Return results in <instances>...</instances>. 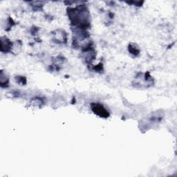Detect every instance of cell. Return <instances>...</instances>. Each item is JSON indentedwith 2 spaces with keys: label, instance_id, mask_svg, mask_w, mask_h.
I'll return each mask as SVG.
<instances>
[{
  "label": "cell",
  "instance_id": "1",
  "mask_svg": "<svg viewBox=\"0 0 177 177\" xmlns=\"http://www.w3.org/2000/svg\"><path fill=\"white\" fill-rule=\"evenodd\" d=\"M68 15L74 28L86 31L89 27V13L85 6L80 5L69 8Z\"/></svg>",
  "mask_w": 177,
  "mask_h": 177
},
{
  "label": "cell",
  "instance_id": "2",
  "mask_svg": "<svg viewBox=\"0 0 177 177\" xmlns=\"http://www.w3.org/2000/svg\"><path fill=\"white\" fill-rule=\"evenodd\" d=\"M91 109L95 115L102 118H108L109 116V112L107 111L103 105L99 103L91 104Z\"/></svg>",
  "mask_w": 177,
  "mask_h": 177
},
{
  "label": "cell",
  "instance_id": "3",
  "mask_svg": "<svg viewBox=\"0 0 177 177\" xmlns=\"http://www.w3.org/2000/svg\"><path fill=\"white\" fill-rule=\"evenodd\" d=\"M53 40L57 44H66L67 42V35L66 32L62 29L54 31L53 33Z\"/></svg>",
  "mask_w": 177,
  "mask_h": 177
},
{
  "label": "cell",
  "instance_id": "4",
  "mask_svg": "<svg viewBox=\"0 0 177 177\" xmlns=\"http://www.w3.org/2000/svg\"><path fill=\"white\" fill-rule=\"evenodd\" d=\"M13 43L6 37H1V51L2 53H8L12 50Z\"/></svg>",
  "mask_w": 177,
  "mask_h": 177
},
{
  "label": "cell",
  "instance_id": "5",
  "mask_svg": "<svg viewBox=\"0 0 177 177\" xmlns=\"http://www.w3.org/2000/svg\"><path fill=\"white\" fill-rule=\"evenodd\" d=\"M128 51L130 53L134 56H138L140 54V48H139L138 46L134 43H131L129 44Z\"/></svg>",
  "mask_w": 177,
  "mask_h": 177
},
{
  "label": "cell",
  "instance_id": "6",
  "mask_svg": "<svg viewBox=\"0 0 177 177\" xmlns=\"http://www.w3.org/2000/svg\"><path fill=\"white\" fill-rule=\"evenodd\" d=\"M8 82H9V80H8V76L6 75L4 72L2 71L1 75H0V84H1V86L2 87H6L8 85Z\"/></svg>",
  "mask_w": 177,
  "mask_h": 177
},
{
  "label": "cell",
  "instance_id": "7",
  "mask_svg": "<svg viewBox=\"0 0 177 177\" xmlns=\"http://www.w3.org/2000/svg\"><path fill=\"white\" fill-rule=\"evenodd\" d=\"M21 48H22V42L21 41H19V40H17V41L13 43L11 52L15 55L18 54L20 51H21Z\"/></svg>",
  "mask_w": 177,
  "mask_h": 177
},
{
  "label": "cell",
  "instance_id": "8",
  "mask_svg": "<svg viewBox=\"0 0 177 177\" xmlns=\"http://www.w3.org/2000/svg\"><path fill=\"white\" fill-rule=\"evenodd\" d=\"M16 81L18 84H20L22 85H24L27 84V78L23 76H17L16 77Z\"/></svg>",
  "mask_w": 177,
  "mask_h": 177
},
{
  "label": "cell",
  "instance_id": "9",
  "mask_svg": "<svg viewBox=\"0 0 177 177\" xmlns=\"http://www.w3.org/2000/svg\"><path fill=\"white\" fill-rule=\"evenodd\" d=\"M94 69H95V71H96L98 72H100L101 71H103V65H102V64H98L97 66H95V67Z\"/></svg>",
  "mask_w": 177,
  "mask_h": 177
}]
</instances>
